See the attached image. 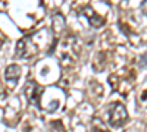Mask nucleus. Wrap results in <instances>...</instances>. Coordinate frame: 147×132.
I'll list each match as a JSON object with an SVG mask.
<instances>
[{"label": "nucleus", "mask_w": 147, "mask_h": 132, "mask_svg": "<svg viewBox=\"0 0 147 132\" xmlns=\"http://www.w3.org/2000/svg\"><path fill=\"white\" fill-rule=\"evenodd\" d=\"M141 9H143V12H144V15L147 16V2H143V3H141Z\"/></svg>", "instance_id": "10"}, {"label": "nucleus", "mask_w": 147, "mask_h": 132, "mask_svg": "<svg viewBox=\"0 0 147 132\" xmlns=\"http://www.w3.org/2000/svg\"><path fill=\"white\" fill-rule=\"evenodd\" d=\"M3 43H5V35L2 34V35H0V47L3 46Z\"/></svg>", "instance_id": "11"}, {"label": "nucleus", "mask_w": 147, "mask_h": 132, "mask_svg": "<svg viewBox=\"0 0 147 132\" xmlns=\"http://www.w3.org/2000/svg\"><path fill=\"white\" fill-rule=\"evenodd\" d=\"M93 132H109V131H106L103 126H102V122H100V126H93Z\"/></svg>", "instance_id": "9"}, {"label": "nucleus", "mask_w": 147, "mask_h": 132, "mask_svg": "<svg viewBox=\"0 0 147 132\" xmlns=\"http://www.w3.org/2000/svg\"><path fill=\"white\" fill-rule=\"evenodd\" d=\"M81 15H84L85 18H87L88 22L91 23L94 28H100V27H103V25H105V22H106L105 16H100L93 7L88 6V5H87V6H84V7L81 9Z\"/></svg>", "instance_id": "6"}, {"label": "nucleus", "mask_w": 147, "mask_h": 132, "mask_svg": "<svg viewBox=\"0 0 147 132\" xmlns=\"http://www.w3.org/2000/svg\"><path fill=\"white\" fill-rule=\"evenodd\" d=\"M80 54V46L78 40L75 37H65L59 44V57L60 60H66V62H75Z\"/></svg>", "instance_id": "4"}, {"label": "nucleus", "mask_w": 147, "mask_h": 132, "mask_svg": "<svg viewBox=\"0 0 147 132\" xmlns=\"http://www.w3.org/2000/svg\"><path fill=\"white\" fill-rule=\"evenodd\" d=\"M25 95L31 104L37 106L38 109H41V94H43V87L40 84H37L35 81H28L25 84Z\"/></svg>", "instance_id": "5"}, {"label": "nucleus", "mask_w": 147, "mask_h": 132, "mask_svg": "<svg viewBox=\"0 0 147 132\" xmlns=\"http://www.w3.org/2000/svg\"><path fill=\"white\" fill-rule=\"evenodd\" d=\"M127 122H128V110L124 104L115 101L107 106V123L110 126L122 128Z\"/></svg>", "instance_id": "3"}, {"label": "nucleus", "mask_w": 147, "mask_h": 132, "mask_svg": "<svg viewBox=\"0 0 147 132\" xmlns=\"http://www.w3.org/2000/svg\"><path fill=\"white\" fill-rule=\"evenodd\" d=\"M46 29L38 31L32 35H27V37H22L18 43H16V56L19 59H32L34 56H37L40 53V50L49 43V37H46Z\"/></svg>", "instance_id": "1"}, {"label": "nucleus", "mask_w": 147, "mask_h": 132, "mask_svg": "<svg viewBox=\"0 0 147 132\" xmlns=\"http://www.w3.org/2000/svg\"><path fill=\"white\" fill-rule=\"evenodd\" d=\"M140 101H141V103L147 107V88L141 91V94H140Z\"/></svg>", "instance_id": "8"}, {"label": "nucleus", "mask_w": 147, "mask_h": 132, "mask_svg": "<svg viewBox=\"0 0 147 132\" xmlns=\"http://www.w3.org/2000/svg\"><path fill=\"white\" fill-rule=\"evenodd\" d=\"M19 78H21V68L18 65H9L5 70V79L10 82L12 85H15Z\"/></svg>", "instance_id": "7"}, {"label": "nucleus", "mask_w": 147, "mask_h": 132, "mask_svg": "<svg viewBox=\"0 0 147 132\" xmlns=\"http://www.w3.org/2000/svg\"><path fill=\"white\" fill-rule=\"evenodd\" d=\"M136 72L131 70V69H125V70H119L116 74H112L109 76V84L110 87H112L113 91L122 94L125 97V95L132 90L134 84H136Z\"/></svg>", "instance_id": "2"}]
</instances>
